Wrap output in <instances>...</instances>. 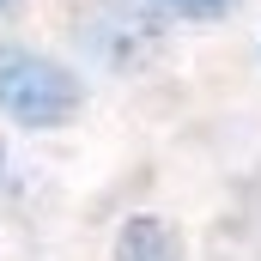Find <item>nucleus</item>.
<instances>
[{"label":"nucleus","mask_w":261,"mask_h":261,"mask_svg":"<svg viewBox=\"0 0 261 261\" xmlns=\"http://www.w3.org/2000/svg\"><path fill=\"white\" fill-rule=\"evenodd\" d=\"M158 12H170V18H225L237 0H152Z\"/></svg>","instance_id":"nucleus-3"},{"label":"nucleus","mask_w":261,"mask_h":261,"mask_svg":"<svg viewBox=\"0 0 261 261\" xmlns=\"http://www.w3.org/2000/svg\"><path fill=\"white\" fill-rule=\"evenodd\" d=\"M0 170H6V152H0Z\"/></svg>","instance_id":"nucleus-4"},{"label":"nucleus","mask_w":261,"mask_h":261,"mask_svg":"<svg viewBox=\"0 0 261 261\" xmlns=\"http://www.w3.org/2000/svg\"><path fill=\"white\" fill-rule=\"evenodd\" d=\"M85 110V79L31 43H0V116L12 128H67Z\"/></svg>","instance_id":"nucleus-1"},{"label":"nucleus","mask_w":261,"mask_h":261,"mask_svg":"<svg viewBox=\"0 0 261 261\" xmlns=\"http://www.w3.org/2000/svg\"><path fill=\"white\" fill-rule=\"evenodd\" d=\"M116 261H182V237L158 213H134L116 231Z\"/></svg>","instance_id":"nucleus-2"},{"label":"nucleus","mask_w":261,"mask_h":261,"mask_svg":"<svg viewBox=\"0 0 261 261\" xmlns=\"http://www.w3.org/2000/svg\"><path fill=\"white\" fill-rule=\"evenodd\" d=\"M6 6H12V0H0V12H6Z\"/></svg>","instance_id":"nucleus-5"}]
</instances>
